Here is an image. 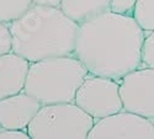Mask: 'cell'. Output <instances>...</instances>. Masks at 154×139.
I'll return each mask as SVG.
<instances>
[{"label": "cell", "mask_w": 154, "mask_h": 139, "mask_svg": "<svg viewBox=\"0 0 154 139\" xmlns=\"http://www.w3.org/2000/svg\"><path fill=\"white\" fill-rule=\"evenodd\" d=\"M146 31L132 15L111 10L79 25L74 54L97 77L120 81L142 64Z\"/></svg>", "instance_id": "6da1fadb"}, {"label": "cell", "mask_w": 154, "mask_h": 139, "mask_svg": "<svg viewBox=\"0 0 154 139\" xmlns=\"http://www.w3.org/2000/svg\"><path fill=\"white\" fill-rule=\"evenodd\" d=\"M11 52L30 63L47 58L73 56L79 25L60 8L33 4L17 20L9 23Z\"/></svg>", "instance_id": "7a4b0ae2"}, {"label": "cell", "mask_w": 154, "mask_h": 139, "mask_svg": "<svg viewBox=\"0 0 154 139\" xmlns=\"http://www.w3.org/2000/svg\"><path fill=\"white\" fill-rule=\"evenodd\" d=\"M89 70L75 56L47 58L30 63L23 91L41 105L74 102Z\"/></svg>", "instance_id": "3957f363"}, {"label": "cell", "mask_w": 154, "mask_h": 139, "mask_svg": "<svg viewBox=\"0 0 154 139\" xmlns=\"http://www.w3.org/2000/svg\"><path fill=\"white\" fill-rule=\"evenodd\" d=\"M95 119L75 102L42 105L30 122L27 133L33 139H85Z\"/></svg>", "instance_id": "277c9868"}, {"label": "cell", "mask_w": 154, "mask_h": 139, "mask_svg": "<svg viewBox=\"0 0 154 139\" xmlns=\"http://www.w3.org/2000/svg\"><path fill=\"white\" fill-rule=\"evenodd\" d=\"M74 102L95 121L123 110L120 81L89 73L76 91Z\"/></svg>", "instance_id": "5b68a950"}, {"label": "cell", "mask_w": 154, "mask_h": 139, "mask_svg": "<svg viewBox=\"0 0 154 139\" xmlns=\"http://www.w3.org/2000/svg\"><path fill=\"white\" fill-rule=\"evenodd\" d=\"M123 110L154 119V69L139 67L120 80Z\"/></svg>", "instance_id": "8992f818"}, {"label": "cell", "mask_w": 154, "mask_h": 139, "mask_svg": "<svg viewBox=\"0 0 154 139\" xmlns=\"http://www.w3.org/2000/svg\"><path fill=\"white\" fill-rule=\"evenodd\" d=\"M88 138L154 139V122L137 113L122 110L95 121Z\"/></svg>", "instance_id": "52a82bcc"}, {"label": "cell", "mask_w": 154, "mask_h": 139, "mask_svg": "<svg viewBox=\"0 0 154 139\" xmlns=\"http://www.w3.org/2000/svg\"><path fill=\"white\" fill-rule=\"evenodd\" d=\"M41 106L40 101L25 91L5 97L0 100V124L6 129L27 131Z\"/></svg>", "instance_id": "ba28073f"}, {"label": "cell", "mask_w": 154, "mask_h": 139, "mask_svg": "<svg viewBox=\"0 0 154 139\" xmlns=\"http://www.w3.org/2000/svg\"><path fill=\"white\" fill-rule=\"evenodd\" d=\"M30 62L9 52L0 56V100L23 91Z\"/></svg>", "instance_id": "9c48e42d"}, {"label": "cell", "mask_w": 154, "mask_h": 139, "mask_svg": "<svg viewBox=\"0 0 154 139\" xmlns=\"http://www.w3.org/2000/svg\"><path fill=\"white\" fill-rule=\"evenodd\" d=\"M111 0H62L60 9L70 20L82 25L110 10Z\"/></svg>", "instance_id": "30bf717a"}, {"label": "cell", "mask_w": 154, "mask_h": 139, "mask_svg": "<svg viewBox=\"0 0 154 139\" xmlns=\"http://www.w3.org/2000/svg\"><path fill=\"white\" fill-rule=\"evenodd\" d=\"M33 5L32 0H0V22L11 23Z\"/></svg>", "instance_id": "8fae6325"}, {"label": "cell", "mask_w": 154, "mask_h": 139, "mask_svg": "<svg viewBox=\"0 0 154 139\" xmlns=\"http://www.w3.org/2000/svg\"><path fill=\"white\" fill-rule=\"evenodd\" d=\"M132 16L146 32L154 31V0H138Z\"/></svg>", "instance_id": "7c38bea8"}, {"label": "cell", "mask_w": 154, "mask_h": 139, "mask_svg": "<svg viewBox=\"0 0 154 139\" xmlns=\"http://www.w3.org/2000/svg\"><path fill=\"white\" fill-rule=\"evenodd\" d=\"M140 67H148L154 69V31L146 32V38L142 48V64Z\"/></svg>", "instance_id": "4fadbf2b"}, {"label": "cell", "mask_w": 154, "mask_h": 139, "mask_svg": "<svg viewBox=\"0 0 154 139\" xmlns=\"http://www.w3.org/2000/svg\"><path fill=\"white\" fill-rule=\"evenodd\" d=\"M138 0H111L110 10L122 15H132Z\"/></svg>", "instance_id": "5bb4252c"}, {"label": "cell", "mask_w": 154, "mask_h": 139, "mask_svg": "<svg viewBox=\"0 0 154 139\" xmlns=\"http://www.w3.org/2000/svg\"><path fill=\"white\" fill-rule=\"evenodd\" d=\"M12 40L9 30V25L0 22V56L11 52Z\"/></svg>", "instance_id": "9a60e30c"}, {"label": "cell", "mask_w": 154, "mask_h": 139, "mask_svg": "<svg viewBox=\"0 0 154 139\" xmlns=\"http://www.w3.org/2000/svg\"><path fill=\"white\" fill-rule=\"evenodd\" d=\"M12 139V138H17V139H29L31 138L27 133V131L23 129H6L3 128L0 131V139Z\"/></svg>", "instance_id": "2e32d148"}, {"label": "cell", "mask_w": 154, "mask_h": 139, "mask_svg": "<svg viewBox=\"0 0 154 139\" xmlns=\"http://www.w3.org/2000/svg\"><path fill=\"white\" fill-rule=\"evenodd\" d=\"M36 5H45V6H54L59 8L62 4V0H32Z\"/></svg>", "instance_id": "e0dca14e"}, {"label": "cell", "mask_w": 154, "mask_h": 139, "mask_svg": "<svg viewBox=\"0 0 154 139\" xmlns=\"http://www.w3.org/2000/svg\"><path fill=\"white\" fill-rule=\"evenodd\" d=\"M3 129V127H2V124H0V131H2Z\"/></svg>", "instance_id": "ac0fdd59"}, {"label": "cell", "mask_w": 154, "mask_h": 139, "mask_svg": "<svg viewBox=\"0 0 154 139\" xmlns=\"http://www.w3.org/2000/svg\"><path fill=\"white\" fill-rule=\"evenodd\" d=\"M153 122H154V119H153Z\"/></svg>", "instance_id": "d6986e66"}]
</instances>
